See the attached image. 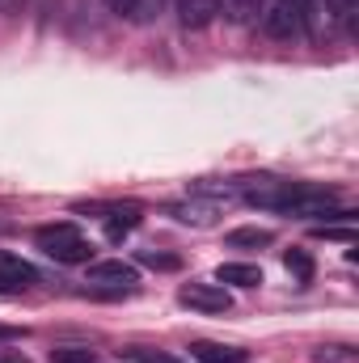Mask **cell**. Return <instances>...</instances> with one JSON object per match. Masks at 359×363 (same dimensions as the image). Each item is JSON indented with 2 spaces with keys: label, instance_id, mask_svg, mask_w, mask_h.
<instances>
[{
  "label": "cell",
  "instance_id": "1",
  "mask_svg": "<svg viewBox=\"0 0 359 363\" xmlns=\"http://www.w3.org/2000/svg\"><path fill=\"white\" fill-rule=\"evenodd\" d=\"M34 241H38V250H43L47 258H55V262H64V267H81V262L93 258V245L81 237L77 224H47V228H38Z\"/></svg>",
  "mask_w": 359,
  "mask_h": 363
},
{
  "label": "cell",
  "instance_id": "2",
  "mask_svg": "<svg viewBox=\"0 0 359 363\" xmlns=\"http://www.w3.org/2000/svg\"><path fill=\"white\" fill-rule=\"evenodd\" d=\"M254 4H258V26H263L267 38L292 43V38L309 34V30H304V9H300V0H254Z\"/></svg>",
  "mask_w": 359,
  "mask_h": 363
},
{
  "label": "cell",
  "instance_id": "3",
  "mask_svg": "<svg viewBox=\"0 0 359 363\" xmlns=\"http://www.w3.org/2000/svg\"><path fill=\"white\" fill-rule=\"evenodd\" d=\"M178 300L194 313H228L233 308V296L224 291V283H186Z\"/></svg>",
  "mask_w": 359,
  "mask_h": 363
},
{
  "label": "cell",
  "instance_id": "4",
  "mask_svg": "<svg viewBox=\"0 0 359 363\" xmlns=\"http://www.w3.org/2000/svg\"><path fill=\"white\" fill-rule=\"evenodd\" d=\"M77 211H93V216H101L110 241H118L123 233H131V228L144 220V211H140L136 203H93V207H77Z\"/></svg>",
  "mask_w": 359,
  "mask_h": 363
},
{
  "label": "cell",
  "instance_id": "5",
  "mask_svg": "<svg viewBox=\"0 0 359 363\" xmlns=\"http://www.w3.org/2000/svg\"><path fill=\"white\" fill-rule=\"evenodd\" d=\"M89 283L97 291H131L140 283V271L131 262H89Z\"/></svg>",
  "mask_w": 359,
  "mask_h": 363
},
{
  "label": "cell",
  "instance_id": "6",
  "mask_svg": "<svg viewBox=\"0 0 359 363\" xmlns=\"http://www.w3.org/2000/svg\"><path fill=\"white\" fill-rule=\"evenodd\" d=\"M190 359H199V363H245V359H250V351L199 338V342H190Z\"/></svg>",
  "mask_w": 359,
  "mask_h": 363
},
{
  "label": "cell",
  "instance_id": "7",
  "mask_svg": "<svg viewBox=\"0 0 359 363\" xmlns=\"http://www.w3.org/2000/svg\"><path fill=\"white\" fill-rule=\"evenodd\" d=\"M0 283L13 287V291H26L30 283H38V271L30 262H21V258H13V254L0 250Z\"/></svg>",
  "mask_w": 359,
  "mask_h": 363
},
{
  "label": "cell",
  "instance_id": "8",
  "mask_svg": "<svg viewBox=\"0 0 359 363\" xmlns=\"http://www.w3.org/2000/svg\"><path fill=\"white\" fill-rule=\"evenodd\" d=\"M178 17L186 30H203L207 21H216V0H178Z\"/></svg>",
  "mask_w": 359,
  "mask_h": 363
},
{
  "label": "cell",
  "instance_id": "9",
  "mask_svg": "<svg viewBox=\"0 0 359 363\" xmlns=\"http://www.w3.org/2000/svg\"><path fill=\"white\" fill-rule=\"evenodd\" d=\"M216 283H233V287H258L263 283V271L254 262H224L216 271Z\"/></svg>",
  "mask_w": 359,
  "mask_h": 363
},
{
  "label": "cell",
  "instance_id": "10",
  "mask_svg": "<svg viewBox=\"0 0 359 363\" xmlns=\"http://www.w3.org/2000/svg\"><path fill=\"white\" fill-rule=\"evenodd\" d=\"M224 241H228V250H267V245H275V233L270 228H233Z\"/></svg>",
  "mask_w": 359,
  "mask_h": 363
},
{
  "label": "cell",
  "instance_id": "11",
  "mask_svg": "<svg viewBox=\"0 0 359 363\" xmlns=\"http://www.w3.org/2000/svg\"><path fill=\"white\" fill-rule=\"evenodd\" d=\"M170 216L178 220V224H211L216 220V203H174L170 207Z\"/></svg>",
  "mask_w": 359,
  "mask_h": 363
},
{
  "label": "cell",
  "instance_id": "12",
  "mask_svg": "<svg viewBox=\"0 0 359 363\" xmlns=\"http://www.w3.org/2000/svg\"><path fill=\"white\" fill-rule=\"evenodd\" d=\"M283 267H287V274H296L300 283L313 279V258H309V250H287V254H283Z\"/></svg>",
  "mask_w": 359,
  "mask_h": 363
},
{
  "label": "cell",
  "instance_id": "13",
  "mask_svg": "<svg viewBox=\"0 0 359 363\" xmlns=\"http://www.w3.org/2000/svg\"><path fill=\"white\" fill-rule=\"evenodd\" d=\"M118 355L131 363H182L178 355H165V351H153V347H123Z\"/></svg>",
  "mask_w": 359,
  "mask_h": 363
},
{
  "label": "cell",
  "instance_id": "14",
  "mask_svg": "<svg viewBox=\"0 0 359 363\" xmlns=\"http://www.w3.org/2000/svg\"><path fill=\"white\" fill-rule=\"evenodd\" d=\"M216 13H224L228 21H245L254 13V0H216Z\"/></svg>",
  "mask_w": 359,
  "mask_h": 363
},
{
  "label": "cell",
  "instance_id": "15",
  "mask_svg": "<svg viewBox=\"0 0 359 363\" xmlns=\"http://www.w3.org/2000/svg\"><path fill=\"white\" fill-rule=\"evenodd\" d=\"M140 262L153 267V271H178L182 267V258H174V254H157V250H140Z\"/></svg>",
  "mask_w": 359,
  "mask_h": 363
},
{
  "label": "cell",
  "instance_id": "16",
  "mask_svg": "<svg viewBox=\"0 0 359 363\" xmlns=\"http://www.w3.org/2000/svg\"><path fill=\"white\" fill-rule=\"evenodd\" d=\"M51 363H97V359H93V351H81V347H55Z\"/></svg>",
  "mask_w": 359,
  "mask_h": 363
},
{
  "label": "cell",
  "instance_id": "17",
  "mask_svg": "<svg viewBox=\"0 0 359 363\" xmlns=\"http://www.w3.org/2000/svg\"><path fill=\"white\" fill-rule=\"evenodd\" d=\"M17 338H21L17 325H0V342H17Z\"/></svg>",
  "mask_w": 359,
  "mask_h": 363
},
{
  "label": "cell",
  "instance_id": "18",
  "mask_svg": "<svg viewBox=\"0 0 359 363\" xmlns=\"http://www.w3.org/2000/svg\"><path fill=\"white\" fill-rule=\"evenodd\" d=\"M317 363H355V359H351V355H338V351H326Z\"/></svg>",
  "mask_w": 359,
  "mask_h": 363
},
{
  "label": "cell",
  "instance_id": "19",
  "mask_svg": "<svg viewBox=\"0 0 359 363\" xmlns=\"http://www.w3.org/2000/svg\"><path fill=\"white\" fill-rule=\"evenodd\" d=\"M0 363H30V359H21V355H0Z\"/></svg>",
  "mask_w": 359,
  "mask_h": 363
}]
</instances>
